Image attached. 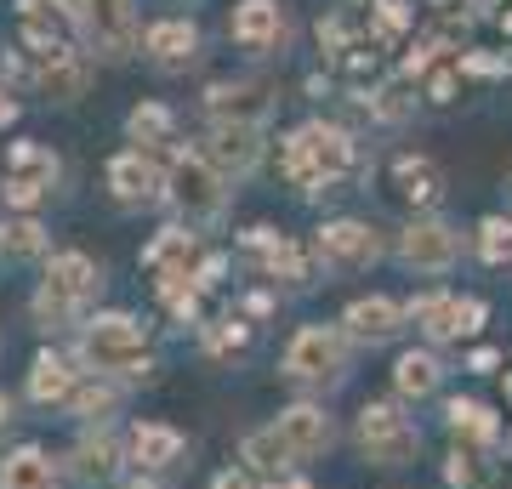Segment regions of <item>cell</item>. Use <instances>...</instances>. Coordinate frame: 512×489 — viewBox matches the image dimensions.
Segmentation results:
<instances>
[{
  "instance_id": "3",
  "label": "cell",
  "mask_w": 512,
  "mask_h": 489,
  "mask_svg": "<svg viewBox=\"0 0 512 489\" xmlns=\"http://www.w3.org/2000/svg\"><path fill=\"white\" fill-rule=\"evenodd\" d=\"M165 200L183 211L188 228H205V222H217L222 211H228V177H222L205 154L177 148V160L165 171Z\"/></svg>"
},
{
  "instance_id": "18",
  "label": "cell",
  "mask_w": 512,
  "mask_h": 489,
  "mask_svg": "<svg viewBox=\"0 0 512 489\" xmlns=\"http://www.w3.org/2000/svg\"><path fill=\"white\" fill-rule=\"evenodd\" d=\"M143 52L154 69L165 74H183L194 57H200V29L188 18H160V23H148V35H143Z\"/></svg>"
},
{
  "instance_id": "27",
  "label": "cell",
  "mask_w": 512,
  "mask_h": 489,
  "mask_svg": "<svg viewBox=\"0 0 512 489\" xmlns=\"http://www.w3.org/2000/svg\"><path fill=\"white\" fill-rule=\"evenodd\" d=\"M439 381H444V364L433 359V353H404V359L393 364V387H399V399H427Z\"/></svg>"
},
{
  "instance_id": "15",
  "label": "cell",
  "mask_w": 512,
  "mask_h": 489,
  "mask_svg": "<svg viewBox=\"0 0 512 489\" xmlns=\"http://www.w3.org/2000/svg\"><path fill=\"white\" fill-rule=\"evenodd\" d=\"M205 160L217 165L222 177L256 171V160H262V126H251V120H217L211 143H205Z\"/></svg>"
},
{
  "instance_id": "35",
  "label": "cell",
  "mask_w": 512,
  "mask_h": 489,
  "mask_svg": "<svg viewBox=\"0 0 512 489\" xmlns=\"http://www.w3.org/2000/svg\"><path fill=\"white\" fill-rule=\"evenodd\" d=\"M245 336H251V330L228 313V319H217V325L205 330V347H211V353H239V347H245Z\"/></svg>"
},
{
  "instance_id": "20",
  "label": "cell",
  "mask_w": 512,
  "mask_h": 489,
  "mask_svg": "<svg viewBox=\"0 0 512 489\" xmlns=\"http://www.w3.org/2000/svg\"><path fill=\"white\" fill-rule=\"evenodd\" d=\"M393 194L404 205H416V211H433L444 200V171L427 154H399L393 160Z\"/></svg>"
},
{
  "instance_id": "36",
  "label": "cell",
  "mask_w": 512,
  "mask_h": 489,
  "mask_svg": "<svg viewBox=\"0 0 512 489\" xmlns=\"http://www.w3.org/2000/svg\"><path fill=\"white\" fill-rule=\"evenodd\" d=\"M461 74H501V63L484 52H461Z\"/></svg>"
},
{
  "instance_id": "8",
  "label": "cell",
  "mask_w": 512,
  "mask_h": 489,
  "mask_svg": "<svg viewBox=\"0 0 512 489\" xmlns=\"http://www.w3.org/2000/svg\"><path fill=\"white\" fill-rule=\"evenodd\" d=\"M359 450H365L376 467H404V461L421 450V433L393 410V404H365V410H359Z\"/></svg>"
},
{
  "instance_id": "6",
  "label": "cell",
  "mask_w": 512,
  "mask_h": 489,
  "mask_svg": "<svg viewBox=\"0 0 512 489\" xmlns=\"http://www.w3.org/2000/svg\"><path fill=\"white\" fill-rule=\"evenodd\" d=\"M80 40L103 63H126L137 52V0H74Z\"/></svg>"
},
{
  "instance_id": "41",
  "label": "cell",
  "mask_w": 512,
  "mask_h": 489,
  "mask_svg": "<svg viewBox=\"0 0 512 489\" xmlns=\"http://www.w3.org/2000/svg\"><path fill=\"white\" fill-rule=\"evenodd\" d=\"M274 489H308V484H296V478H291V484H274Z\"/></svg>"
},
{
  "instance_id": "26",
  "label": "cell",
  "mask_w": 512,
  "mask_h": 489,
  "mask_svg": "<svg viewBox=\"0 0 512 489\" xmlns=\"http://www.w3.org/2000/svg\"><path fill=\"white\" fill-rule=\"evenodd\" d=\"M0 489H57V472L35 444H23L0 461Z\"/></svg>"
},
{
  "instance_id": "24",
  "label": "cell",
  "mask_w": 512,
  "mask_h": 489,
  "mask_svg": "<svg viewBox=\"0 0 512 489\" xmlns=\"http://www.w3.org/2000/svg\"><path fill=\"white\" fill-rule=\"evenodd\" d=\"M74 387H80V381H74V370H69L63 353H52V347L35 353V364H29V399L35 404H69Z\"/></svg>"
},
{
  "instance_id": "1",
  "label": "cell",
  "mask_w": 512,
  "mask_h": 489,
  "mask_svg": "<svg viewBox=\"0 0 512 489\" xmlns=\"http://www.w3.org/2000/svg\"><path fill=\"white\" fill-rule=\"evenodd\" d=\"M330 450V416L325 410H313V404H296V410H285L279 421H268V427H256L245 444H239V455H245V467L251 472H291L296 461H308V455Z\"/></svg>"
},
{
  "instance_id": "21",
  "label": "cell",
  "mask_w": 512,
  "mask_h": 489,
  "mask_svg": "<svg viewBox=\"0 0 512 489\" xmlns=\"http://www.w3.org/2000/svg\"><path fill=\"white\" fill-rule=\"evenodd\" d=\"M342 325H348L353 342L376 347V342H393V336L404 330V308H399V302H387V296H359Z\"/></svg>"
},
{
  "instance_id": "42",
  "label": "cell",
  "mask_w": 512,
  "mask_h": 489,
  "mask_svg": "<svg viewBox=\"0 0 512 489\" xmlns=\"http://www.w3.org/2000/svg\"><path fill=\"white\" fill-rule=\"evenodd\" d=\"M131 489H160V484H148V478H143V484H131Z\"/></svg>"
},
{
  "instance_id": "28",
  "label": "cell",
  "mask_w": 512,
  "mask_h": 489,
  "mask_svg": "<svg viewBox=\"0 0 512 489\" xmlns=\"http://www.w3.org/2000/svg\"><path fill=\"white\" fill-rule=\"evenodd\" d=\"M126 137L137 148L171 143V137H177V120H171V109H165V103H137V109L126 114Z\"/></svg>"
},
{
  "instance_id": "2",
  "label": "cell",
  "mask_w": 512,
  "mask_h": 489,
  "mask_svg": "<svg viewBox=\"0 0 512 489\" xmlns=\"http://www.w3.org/2000/svg\"><path fill=\"white\" fill-rule=\"evenodd\" d=\"M279 165L302 194H319V188L330 194V182H342L353 171V137L342 126H330V120H308V126H296L285 137Z\"/></svg>"
},
{
  "instance_id": "33",
  "label": "cell",
  "mask_w": 512,
  "mask_h": 489,
  "mask_svg": "<svg viewBox=\"0 0 512 489\" xmlns=\"http://www.w3.org/2000/svg\"><path fill=\"white\" fill-rule=\"evenodd\" d=\"M410 109H416V97L404 91V80H387V86L370 97V114H376V120H387V126H399Z\"/></svg>"
},
{
  "instance_id": "40",
  "label": "cell",
  "mask_w": 512,
  "mask_h": 489,
  "mask_svg": "<svg viewBox=\"0 0 512 489\" xmlns=\"http://www.w3.org/2000/svg\"><path fill=\"white\" fill-rule=\"evenodd\" d=\"M501 188H507V200H512V165H507V171H501Z\"/></svg>"
},
{
  "instance_id": "25",
  "label": "cell",
  "mask_w": 512,
  "mask_h": 489,
  "mask_svg": "<svg viewBox=\"0 0 512 489\" xmlns=\"http://www.w3.org/2000/svg\"><path fill=\"white\" fill-rule=\"evenodd\" d=\"M245 245H251V251L262 256V268L279 273V279H291V285H302V279H308V256L296 251L285 234H274V228H251V234H245Z\"/></svg>"
},
{
  "instance_id": "29",
  "label": "cell",
  "mask_w": 512,
  "mask_h": 489,
  "mask_svg": "<svg viewBox=\"0 0 512 489\" xmlns=\"http://www.w3.org/2000/svg\"><path fill=\"white\" fill-rule=\"evenodd\" d=\"M74 478L80 484H109L114 472H120V450H114V438H86L80 450H74Z\"/></svg>"
},
{
  "instance_id": "9",
  "label": "cell",
  "mask_w": 512,
  "mask_h": 489,
  "mask_svg": "<svg viewBox=\"0 0 512 489\" xmlns=\"http://www.w3.org/2000/svg\"><path fill=\"white\" fill-rule=\"evenodd\" d=\"M52 182H57L52 148H40V143H12L6 148V177H0V200L6 205L29 211V205H40L46 194H52Z\"/></svg>"
},
{
  "instance_id": "19",
  "label": "cell",
  "mask_w": 512,
  "mask_h": 489,
  "mask_svg": "<svg viewBox=\"0 0 512 489\" xmlns=\"http://www.w3.org/2000/svg\"><path fill=\"white\" fill-rule=\"evenodd\" d=\"M194 256H200V239L194 228H165L154 245L143 251V268L154 273V285H177V279H194Z\"/></svg>"
},
{
  "instance_id": "37",
  "label": "cell",
  "mask_w": 512,
  "mask_h": 489,
  "mask_svg": "<svg viewBox=\"0 0 512 489\" xmlns=\"http://www.w3.org/2000/svg\"><path fill=\"white\" fill-rule=\"evenodd\" d=\"M211 489H251V478H245V472H222Z\"/></svg>"
},
{
  "instance_id": "11",
  "label": "cell",
  "mask_w": 512,
  "mask_h": 489,
  "mask_svg": "<svg viewBox=\"0 0 512 489\" xmlns=\"http://www.w3.org/2000/svg\"><path fill=\"white\" fill-rule=\"evenodd\" d=\"M399 262L416 273H450L461 262V234L439 217H416L399 234Z\"/></svg>"
},
{
  "instance_id": "30",
  "label": "cell",
  "mask_w": 512,
  "mask_h": 489,
  "mask_svg": "<svg viewBox=\"0 0 512 489\" xmlns=\"http://www.w3.org/2000/svg\"><path fill=\"white\" fill-rule=\"evenodd\" d=\"M450 433L473 438V444H495V438H501V421H495L478 399H450Z\"/></svg>"
},
{
  "instance_id": "34",
  "label": "cell",
  "mask_w": 512,
  "mask_h": 489,
  "mask_svg": "<svg viewBox=\"0 0 512 489\" xmlns=\"http://www.w3.org/2000/svg\"><path fill=\"white\" fill-rule=\"evenodd\" d=\"M69 410H74V416H86V421H97L103 410H114V387H109V381H86V387H74Z\"/></svg>"
},
{
  "instance_id": "22",
  "label": "cell",
  "mask_w": 512,
  "mask_h": 489,
  "mask_svg": "<svg viewBox=\"0 0 512 489\" xmlns=\"http://www.w3.org/2000/svg\"><path fill=\"white\" fill-rule=\"evenodd\" d=\"M205 109H211V120H251V126H262L268 86H256V80H222V86L205 91Z\"/></svg>"
},
{
  "instance_id": "23",
  "label": "cell",
  "mask_w": 512,
  "mask_h": 489,
  "mask_svg": "<svg viewBox=\"0 0 512 489\" xmlns=\"http://www.w3.org/2000/svg\"><path fill=\"white\" fill-rule=\"evenodd\" d=\"M188 438L177 433V427H165V421H143V427H131V461L148 472L171 467V461H183Z\"/></svg>"
},
{
  "instance_id": "16",
  "label": "cell",
  "mask_w": 512,
  "mask_h": 489,
  "mask_svg": "<svg viewBox=\"0 0 512 489\" xmlns=\"http://www.w3.org/2000/svg\"><path fill=\"white\" fill-rule=\"evenodd\" d=\"M228 29H234V40L245 52H279L291 40V18H285L279 0H239Z\"/></svg>"
},
{
  "instance_id": "39",
  "label": "cell",
  "mask_w": 512,
  "mask_h": 489,
  "mask_svg": "<svg viewBox=\"0 0 512 489\" xmlns=\"http://www.w3.org/2000/svg\"><path fill=\"white\" fill-rule=\"evenodd\" d=\"M6 421H12V404H6V393H0V427H6Z\"/></svg>"
},
{
  "instance_id": "14",
  "label": "cell",
  "mask_w": 512,
  "mask_h": 489,
  "mask_svg": "<svg viewBox=\"0 0 512 489\" xmlns=\"http://www.w3.org/2000/svg\"><path fill=\"white\" fill-rule=\"evenodd\" d=\"M109 194L120 205H154L165 200V171L154 165L148 148H126V154L109 160Z\"/></svg>"
},
{
  "instance_id": "32",
  "label": "cell",
  "mask_w": 512,
  "mask_h": 489,
  "mask_svg": "<svg viewBox=\"0 0 512 489\" xmlns=\"http://www.w3.org/2000/svg\"><path fill=\"white\" fill-rule=\"evenodd\" d=\"M46 251V228L35 217H18L0 228V256H40Z\"/></svg>"
},
{
  "instance_id": "43",
  "label": "cell",
  "mask_w": 512,
  "mask_h": 489,
  "mask_svg": "<svg viewBox=\"0 0 512 489\" xmlns=\"http://www.w3.org/2000/svg\"><path fill=\"white\" fill-rule=\"evenodd\" d=\"M501 23H507V35H512V12H507V18H501Z\"/></svg>"
},
{
  "instance_id": "7",
  "label": "cell",
  "mask_w": 512,
  "mask_h": 489,
  "mask_svg": "<svg viewBox=\"0 0 512 489\" xmlns=\"http://www.w3.org/2000/svg\"><path fill=\"white\" fill-rule=\"evenodd\" d=\"M348 370V342L325 325L296 330L291 347H285V376L302 381V387H336Z\"/></svg>"
},
{
  "instance_id": "4",
  "label": "cell",
  "mask_w": 512,
  "mask_h": 489,
  "mask_svg": "<svg viewBox=\"0 0 512 489\" xmlns=\"http://www.w3.org/2000/svg\"><path fill=\"white\" fill-rule=\"evenodd\" d=\"M103 290V268L86 251H63L46 262V279L35 290V319L40 325H69L74 313Z\"/></svg>"
},
{
  "instance_id": "31",
  "label": "cell",
  "mask_w": 512,
  "mask_h": 489,
  "mask_svg": "<svg viewBox=\"0 0 512 489\" xmlns=\"http://www.w3.org/2000/svg\"><path fill=\"white\" fill-rule=\"evenodd\" d=\"M478 256L490 268H507L512 262V217H484L478 222Z\"/></svg>"
},
{
  "instance_id": "38",
  "label": "cell",
  "mask_w": 512,
  "mask_h": 489,
  "mask_svg": "<svg viewBox=\"0 0 512 489\" xmlns=\"http://www.w3.org/2000/svg\"><path fill=\"white\" fill-rule=\"evenodd\" d=\"M12 120H18V103H12V97H6V91H0V131L12 126Z\"/></svg>"
},
{
  "instance_id": "5",
  "label": "cell",
  "mask_w": 512,
  "mask_h": 489,
  "mask_svg": "<svg viewBox=\"0 0 512 489\" xmlns=\"http://www.w3.org/2000/svg\"><path fill=\"white\" fill-rule=\"evenodd\" d=\"M80 353L97 376H148V347L131 313H97L80 330Z\"/></svg>"
},
{
  "instance_id": "12",
  "label": "cell",
  "mask_w": 512,
  "mask_h": 489,
  "mask_svg": "<svg viewBox=\"0 0 512 489\" xmlns=\"http://www.w3.org/2000/svg\"><path fill=\"white\" fill-rule=\"evenodd\" d=\"M410 319L421 325V336L427 342H456V336H473L478 325H484V302L478 296H444V290H427V296H416L410 302Z\"/></svg>"
},
{
  "instance_id": "13",
  "label": "cell",
  "mask_w": 512,
  "mask_h": 489,
  "mask_svg": "<svg viewBox=\"0 0 512 489\" xmlns=\"http://www.w3.org/2000/svg\"><path fill=\"white\" fill-rule=\"evenodd\" d=\"M29 80H35L40 97L74 103L86 91V80H92V63L74 52V46H29Z\"/></svg>"
},
{
  "instance_id": "17",
  "label": "cell",
  "mask_w": 512,
  "mask_h": 489,
  "mask_svg": "<svg viewBox=\"0 0 512 489\" xmlns=\"http://www.w3.org/2000/svg\"><path fill=\"white\" fill-rule=\"evenodd\" d=\"M18 35L23 46H69V35H80L74 0H18Z\"/></svg>"
},
{
  "instance_id": "10",
  "label": "cell",
  "mask_w": 512,
  "mask_h": 489,
  "mask_svg": "<svg viewBox=\"0 0 512 489\" xmlns=\"http://www.w3.org/2000/svg\"><path fill=\"white\" fill-rule=\"evenodd\" d=\"M313 251H319V262H325L330 273H365L370 262L382 256V239H376L370 222L336 217V222H325V228L313 234Z\"/></svg>"
}]
</instances>
